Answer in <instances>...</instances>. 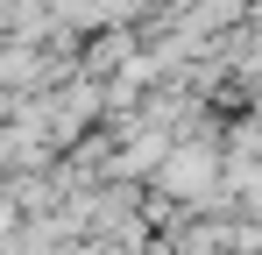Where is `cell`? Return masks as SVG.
Here are the masks:
<instances>
[{
    "mask_svg": "<svg viewBox=\"0 0 262 255\" xmlns=\"http://www.w3.org/2000/svg\"><path fill=\"white\" fill-rule=\"evenodd\" d=\"M163 184H170L177 199H199V192L213 184V163H206V156H177V163L163 170Z\"/></svg>",
    "mask_w": 262,
    "mask_h": 255,
    "instance_id": "1",
    "label": "cell"
}]
</instances>
